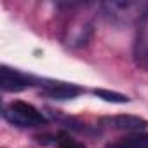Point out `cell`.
Returning <instances> with one entry per match:
<instances>
[{
  "mask_svg": "<svg viewBox=\"0 0 148 148\" xmlns=\"http://www.w3.org/2000/svg\"><path fill=\"white\" fill-rule=\"evenodd\" d=\"M101 11L105 18L119 26L139 25L148 16V2L146 0H112L103 2Z\"/></svg>",
  "mask_w": 148,
  "mask_h": 148,
  "instance_id": "6da1fadb",
  "label": "cell"
},
{
  "mask_svg": "<svg viewBox=\"0 0 148 148\" xmlns=\"http://www.w3.org/2000/svg\"><path fill=\"white\" fill-rule=\"evenodd\" d=\"M2 117L18 127H38L47 122L44 113L26 101H12L2 110Z\"/></svg>",
  "mask_w": 148,
  "mask_h": 148,
  "instance_id": "7a4b0ae2",
  "label": "cell"
},
{
  "mask_svg": "<svg viewBox=\"0 0 148 148\" xmlns=\"http://www.w3.org/2000/svg\"><path fill=\"white\" fill-rule=\"evenodd\" d=\"M94 33L92 21L84 14H75L66 23L63 32V40L68 47H84L89 44L91 37Z\"/></svg>",
  "mask_w": 148,
  "mask_h": 148,
  "instance_id": "3957f363",
  "label": "cell"
},
{
  "mask_svg": "<svg viewBox=\"0 0 148 148\" xmlns=\"http://www.w3.org/2000/svg\"><path fill=\"white\" fill-rule=\"evenodd\" d=\"M101 125L122 132H141L148 127V122L136 115H113L101 119Z\"/></svg>",
  "mask_w": 148,
  "mask_h": 148,
  "instance_id": "277c9868",
  "label": "cell"
},
{
  "mask_svg": "<svg viewBox=\"0 0 148 148\" xmlns=\"http://www.w3.org/2000/svg\"><path fill=\"white\" fill-rule=\"evenodd\" d=\"M33 86V79L23 75L21 71L2 66L0 68V87L5 92H19Z\"/></svg>",
  "mask_w": 148,
  "mask_h": 148,
  "instance_id": "5b68a950",
  "label": "cell"
},
{
  "mask_svg": "<svg viewBox=\"0 0 148 148\" xmlns=\"http://www.w3.org/2000/svg\"><path fill=\"white\" fill-rule=\"evenodd\" d=\"M132 58L141 70L148 71V16L138 25L136 38L132 44Z\"/></svg>",
  "mask_w": 148,
  "mask_h": 148,
  "instance_id": "8992f818",
  "label": "cell"
},
{
  "mask_svg": "<svg viewBox=\"0 0 148 148\" xmlns=\"http://www.w3.org/2000/svg\"><path fill=\"white\" fill-rule=\"evenodd\" d=\"M84 92L82 87L75 84H64V82H49L44 84V94L52 99H73Z\"/></svg>",
  "mask_w": 148,
  "mask_h": 148,
  "instance_id": "52a82bcc",
  "label": "cell"
},
{
  "mask_svg": "<svg viewBox=\"0 0 148 148\" xmlns=\"http://www.w3.org/2000/svg\"><path fill=\"white\" fill-rule=\"evenodd\" d=\"M94 96L101 98L103 101H108V103H129V98L125 94H120V92H113V91H106V89H94L92 91Z\"/></svg>",
  "mask_w": 148,
  "mask_h": 148,
  "instance_id": "ba28073f",
  "label": "cell"
},
{
  "mask_svg": "<svg viewBox=\"0 0 148 148\" xmlns=\"http://www.w3.org/2000/svg\"><path fill=\"white\" fill-rule=\"evenodd\" d=\"M108 148H125V146H124L122 143H113V145H110Z\"/></svg>",
  "mask_w": 148,
  "mask_h": 148,
  "instance_id": "9c48e42d",
  "label": "cell"
}]
</instances>
